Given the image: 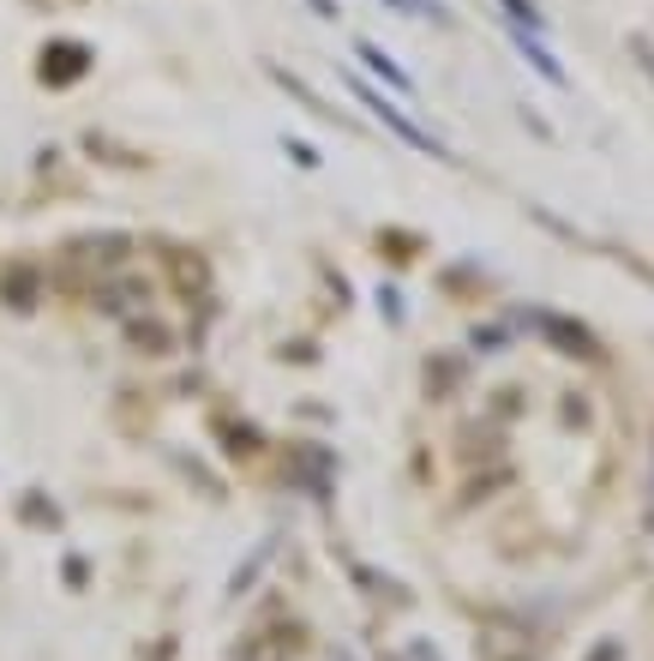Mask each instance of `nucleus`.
I'll return each instance as SVG.
<instances>
[{
  "instance_id": "obj_1",
  "label": "nucleus",
  "mask_w": 654,
  "mask_h": 661,
  "mask_svg": "<svg viewBox=\"0 0 654 661\" xmlns=\"http://www.w3.org/2000/svg\"><path fill=\"white\" fill-rule=\"evenodd\" d=\"M349 91H354V103H367V109H373V114H379V121H384V126H391V133H396V138H403V145H415V150H427V157H444V145H439V138H432V133H427V126H415V121H408V114H403V109H391V103H384V91H373V85H367V79H349Z\"/></svg>"
}]
</instances>
